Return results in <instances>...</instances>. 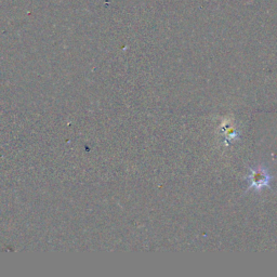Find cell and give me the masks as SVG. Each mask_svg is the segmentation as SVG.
Instances as JSON below:
<instances>
[{"label": "cell", "mask_w": 277, "mask_h": 277, "mask_svg": "<svg viewBox=\"0 0 277 277\" xmlns=\"http://www.w3.org/2000/svg\"><path fill=\"white\" fill-rule=\"evenodd\" d=\"M274 179L264 165L251 167L247 175V191L261 192L263 189H271V182Z\"/></svg>", "instance_id": "1"}, {"label": "cell", "mask_w": 277, "mask_h": 277, "mask_svg": "<svg viewBox=\"0 0 277 277\" xmlns=\"http://www.w3.org/2000/svg\"><path fill=\"white\" fill-rule=\"evenodd\" d=\"M222 130L226 133V136H225L226 140H232V139H234V138H236V137H237L236 131H235V129H234L233 127H231L230 125H226L225 127L222 128Z\"/></svg>", "instance_id": "2"}]
</instances>
